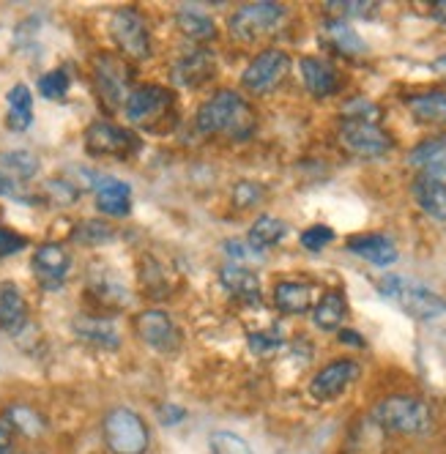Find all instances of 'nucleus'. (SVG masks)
I'll use <instances>...</instances> for the list:
<instances>
[{
	"mask_svg": "<svg viewBox=\"0 0 446 454\" xmlns=\"http://www.w3.org/2000/svg\"><path fill=\"white\" fill-rule=\"evenodd\" d=\"M198 129L203 135H228L236 140H244L254 129V115L249 105L241 99L236 90H219L200 107L198 113Z\"/></svg>",
	"mask_w": 446,
	"mask_h": 454,
	"instance_id": "f257e3e1",
	"label": "nucleus"
},
{
	"mask_svg": "<svg viewBox=\"0 0 446 454\" xmlns=\"http://www.w3.org/2000/svg\"><path fill=\"white\" fill-rule=\"evenodd\" d=\"M378 290L389 301H395L405 315L417 320H433L446 312V296L435 294V290L413 277L403 274H389L378 282Z\"/></svg>",
	"mask_w": 446,
	"mask_h": 454,
	"instance_id": "f03ea898",
	"label": "nucleus"
},
{
	"mask_svg": "<svg viewBox=\"0 0 446 454\" xmlns=\"http://www.w3.org/2000/svg\"><path fill=\"white\" fill-rule=\"evenodd\" d=\"M375 425L397 435H425L433 427V411L417 395H392L372 411Z\"/></svg>",
	"mask_w": 446,
	"mask_h": 454,
	"instance_id": "7ed1b4c3",
	"label": "nucleus"
},
{
	"mask_svg": "<svg viewBox=\"0 0 446 454\" xmlns=\"http://www.w3.org/2000/svg\"><path fill=\"white\" fill-rule=\"evenodd\" d=\"M285 17H288L285 6L271 4V0H263V4L241 6L231 17L228 27H231V36L239 39V42H261L263 36L274 34V30L282 25Z\"/></svg>",
	"mask_w": 446,
	"mask_h": 454,
	"instance_id": "20e7f679",
	"label": "nucleus"
},
{
	"mask_svg": "<svg viewBox=\"0 0 446 454\" xmlns=\"http://www.w3.org/2000/svg\"><path fill=\"white\" fill-rule=\"evenodd\" d=\"M105 441L113 454H143L148 449V427L135 411L115 408L105 419Z\"/></svg>",
	"mask_w": 446,
	"mask_h": 454,
	"instance_id": "39448f33",
	"label": "nucleus"
},
{
	"mask_svg": "<svg viewBox=\"0 0 446 454\" xmlns=\"http://www.w3.org/2000/svg\"><path fill=\"white\" fill-rule=\"evenodd\" d=\"M123 113L132 123H137L143 129H156V126H162L168 121V115L173 113V93L159 85L132 88L129 99L123 105Z\"/></svg>",
	"mask_w": 446,
	"mask_h": 454,
	"instance_id": "423d86ee",
	"label": "nucleus"
},
{
	"mask_svg": "<svg viewBox=\"0 0 446 454\" xmlns=\"http://www.w3.org/2000/svg\"><path fill=\"white\" fill-rule=\"evenodd\" d=\"M110 34L118 50L132 58V60H145L151 55V36L148 25L140 12L135 9H118L110 20Z\"/></svg>",
	"mask_w": 446,
	"mask_h": 454,
	"instance_id": "0eeeda50",
	"label": "nucleus"
},
{
	"mask_svg": "<svg viewBox=\"0 0 446 454\" xmlns=\"http://www.w3.org/2000/svg\"><path fill=\"white\" fill-rule=\"evenodd\" d=\"M93 80H97V90L105 99V105L110 107H121L126 105L132 93V69L118 55H99L97 63H93Z\"/></svg>",
	"mask_w": 446,
	"mask_h": 454,
	"instance_id": "6e6552de",
	"label": "nucleus"
},
{
	"mask_svg": "<svg viewBox=\"0 0 446 454\" xmlns=\"http://www.w3.org/2000/svg\"><path fill=\"white\" fill-rule=\"evenodd\" d=\"M140 148V140L110 121H97L88 126L85 132V151L93 156H113V159H126Z\"/></svg>",
	"mask_w": 446,
	"mask_h": 454,
	"instance_id": "1a4fd4ad",
	"label": "nucleus"
},
{
	"mask_svg": "<svg viewBox=\"0 0 446 454\" xmlns=\"http://www.w3.org/2000/svg\"><path fill=\"white\" fill-rule=\"evenodd\" d=\"M340 143L345 151L356 153L362 159H378L392 151V137L378 123L364 121H342L340 126Z\"/></svg>",
	"mask_w": 446,
	"mask_h": 454,
	"instance_id": "9d476101",
	"label": "nucleus"
},
{
	"mask_svg": "<svg viewBox=\"0 0 446 454\" xmlns=\"http://www.w3.org/2000/svg\"><path fill=\"white\" fill-rule=\"evenodd\" d=\"M291 72V55L282 50H266L254 58L241 74V85L252 93H269Z\"/></svg>",
	"mask_w": 446,
	"mask_h": 454,
	"instance_id": "9b49d317",
	"label": "nucleus"
},
{
	"mask_svg": "<svg viewBox=\"0 0 446 454\" xmlns=\"http://www.w3.org/2000/svg\"><path fill=\"white\" fill-rule=\"evenodd\" d=\"M359 375H362V367L354 359H337V362L326 364L321 372L309 380V397L317 400V403L337 400Z\"/></svg>",
	"mask_w": 446,
	"mask_h": 454,
	"instance_id": "f8f14e48",
	"label": "nucleus"
},
{
	"mask_svg": "<svg viewBox=\"0 0 446 454\" xmlns=\"http://www.w3.org/2000/svg\"><path fill=\"white\" fill-rule=\"evenodd\" d=\"M214 55L203 47L192 50V52H186L184 58H178L176 63V69H173V82L181 85V88H200L206 85L211 77H214Z\"/></svg>",
	"mask_w": 446,
	"mask_h": 454,
	"instance_id": "ddd939ff",
	"label": "nucleus"
},
{
	"mask_svg": "<svg viewBox=\"0 0 446 454\" xmlns=\"http://www.w3.org/2000/svg\"><path fill=\"white\" fill-rule=\"evenodd\" d=\"M137 332L156 350H173L178 345L176 323L162 309H148V312L137 315Z\"/></svg>",
	"mask_w": 446,
	"mask_h": 454,
	"instance_id": "4468645a",
	"label": "nucleus"
},
{
	"mask_svg": "<svg viewBox=\"0 0 446 454\" xmlns=\"http://www.w3.org/2000/svg\"><path fill=\"white\" fill-rule=\"evenodd\" d=\"M299 69H301L307 90L317 96V99H326V96H334L340 90V74L329 60L309 55L299 60Z\"/></svg>",
	"mask_w": 446,
	"mask_h": 454,
	"instance_id": "2eb2a0df",
	"label": "nucleus"
},
{
	"mask_svg": "<svg viewBox=\"0 0 446 454\" xmlns=\"http://www.w3.org/2000/svg\"><path fill=\"white\" fill-rule=\"evenodd\" d=\"M72 269V257L60 244H42L34 252V271L44 285H58Z\"/></svg>",
	"mask_w": 446,
	"mask_h": 454,
	"instance_id": "dca6fc26",
	"label": "nucleus"
},
{
	"mask_svg": "<svg viewBox=\"0 0 446 454\" xmlns=\"http://www.w3.org/2000/svg\"><path fill=\"white\" fill-rule=\"evenodd\" d=\"M408 165L419 168L427 178H446V137H433L419 143L408 153Z\"/></svg>",
	"mask_w": 446,
	"mask_h": 454,
	"instance_id": "f3484780",
	"label": "nucleus"
},
{
	"mask_svg": "<svg viewBox=\"0 0 446 454\" xmlns=\"http://www.w3.org/2000/svg\"><path fill=\"white\" fill-rule=\"evenodd\" d=\"M74 334L93 345V348H102V350H115L121 345V334H118V326L107 317H90V315H82L74 320Z\"/></svg>",
	"mask_w": 446,
	"mask_h": 454,
	"instance_id": "a211bd4d",
	"label": "nucleus"
},
{
	"mask_svg": "<svg viewBox=\"0 0 446 454\" xmlns=\"http://www.w3.org/2000/svg\"><path fill=\"white\" fill-rule=\"evenodd\" d=\"M348 252L364 257V261L372 263V266H392L397 261V247H395V241L387 239V236H378V233L348 239Z\"/></svg>",
	"mask_w": 446,
	"mask_h": 454,
	"instance_id": "6ab92c4d",
	"label": "nucleus"
},
{
	"mask_svg": "<svg viewBox=\"0 0 446 454\" xmlns=\"http://www.w3.org/2000/svg\"><path fill=\"white\" fill-rule=\"evenodd\" d=\"M27 323V301L20 287L12 282L0 285V329L9 334H20Z\"/></svg>",
	"mask_w": 446,
	"mask_h": 454,
	"instance_id": "aec40b11",
	"label": "nucleus"
},
{
	"mask_svg": "<svg viewBox=\"0 0 446 454\" xmlns=\"http://www.w3.org/2000/svg\"><path fill=\"white\" fill-rule=\"evenodd\" d=\"M97 208L110 216H126L132 208V189L118 178L97 181Z\"/></svg>",
	"mask_w": 446,
	"mask_h": 454,
	"instance_id": "412c9836",
	"label": "nucleus"
},
{
	"mask_svg": "<svg viewBox=\"0 0 446 454\" xmlns=\"http://www.w3.org/2000/svg\"><path fill=\"white\" fill-rule=\"evenodd\" d=\"M413 200H417V206L427 216L446 222V181L422 176L417 184H413Z\"/></svg>",
	"mask_w": 446,
	"mask_h": 454,
	"instance_id": "4be33fe9",
	"label": "nucleus"
},
{
	"mask_svg": "<svg viewBox=\"0 0 446 454\" xmlns=\"http://www.w3.org/2000/svg\"><path fill=\"white\" fill-rule=\"evenodd\" d=\"M219 279H222V287H228V294H233L236 299L241 301H258L261 299V279L254 271L239 266V263H231L219 271Z\"/></svg>",
	"mask_w": 446,
	"mask_h": 454,
	"instance_id": "5701e85b",
	"label": "nucleus"
},
{
	"mask_svg": "<svg viewBox=\"0 0 446 454\" xmlns=\"http://www.w3.org/2000/svg\"><path fill=\"white\" fill-rule=\"evenodd\" d=\"M408 110L411 115L430 123V126H446V90H427V93H417L408 99Z\"/></svg>",
	"mask_w": 446,
	"mask_h": 454,
	"instance_id": "b1692460",
	"label": "nucleus"
},
{
	"mask_svg": "<svg viewBox=\"0 0 446 454\" xmlns=\"http://www.w3.org/2000/svg\"><path fill=\"white\" fill-rule=\"evenodd\" d=\"M274 304L285 315H304L312 307V287L304 282H277Z\"/></svg>",
	"mask_w": 446,
	"mask_h": 454,
	"instance_id": "393cba45",
	"label": "nucleus"
},
{
	"mask_svg": "<svg viewBox=\"0 0 446 454\" xmlns=\"http://www.w3.org/2000/svg\"><path fill=\"white\" fill-rule=\"evenodd\" d=\"M345 315H348V304H345V296L340 294V290H329V294L312 309L315 326L324 329V332H337L342 326Z\"/></svg>",
	"mask_w": 446,
	"mask_h": 454,
	"instance_id": "a878e982",
	"label": "nucleus"
},
{
	"mask_svg": "<svg viewBox=\"0 0 446 454\" xmlns=\"http://www.w3.org/2000/svg\"><path fill=\"white\" fill-rule=\"evenodd\" d=\"M324 34L326 39L332 42L334 50H340L342 55H362L367 47H364V39L354 30V25H348V20H334L329 17L326 25H324Z\"/></svg>",
	"mask_w": 446,
	"mask_h": 454,
	"instance_id": "bb28decb",
	"label": "nucleus"
},
{
	"mask_svg": "<svg viewBox=\"0 0 446 454\" xmlns=\"http://www.w3.org/2000/svg\"><path fill=\"white\" fill-rule=\"evenodd\" d=\"M285 233H288V224H285L282 219L277 216H261V219H254V224L249 227V247L254 252H263L274 244H279L285 239Z\"/></svg>",
	"mask_w": 446,
	"mask_h": 454,
	"instance_id": "cd10ccee",
	"label": "nucleus"
},
{
	"mask_svg": "<svg viewBox=\"0 0 446 454\" xmlns=\"http://www.w3.org/2000/svg\"><path fill=\"white\" fill-rule=\"evenodd\" d=\"M0 173L25 184L39 173V159L30 151H6L0 153Z\"/></svg>",
	"mask_w": 446,
	"mask_h": 454,
	"instance_id": "c85d7f7f",
	"label": "nucleus"
},
{
	"mask_svg": "<svg viewBox=\"0 0 446 454\" xmlns=\"http://www.w3.org/2000/svg\"><path fill=\"white\" fill-rule=\"evenodd\" d=\"M6 99H9V126L14 132H22V129H27L30 121H34V115H30V110H34V96H30L27 85H14Z\"/></svg>",
	"mask_w": 446,
	"mask_h": 454,
	"instance_id": "c756f323",
	"label": "nucleus"
},
{
	"mask_svg": "<svg viewBox=\"0 0 446 454\" xmlns=\"http://www.w3.org/2000/svg\"><path fill=\"white\" fill-rule=\"evenodd\" d=\"M181 34H186L189 39H198V42H206V39H214L216 27H214V20L198 9H181L178 17H176Z\"/></svg>",
	"mask_w": 446,
	"mask_h": 454,
	"instance_id": "7c9ffc66",
	"label": "nucleus"
},
{
	"mask_svg": "<svg viewBox=\"0 0 446 454\" xmlns=\"http://www.w3.org/2000/svg\"><path fill=\"white\" fill-rule=\"evenodd\" d=\"M115 236V231L107 224V222H97V219H85L74 227L72 239L85 244V247H99V244H107L110 239Z\"/></svg>",
	"mask_w": 446,
	"mask_h": 454,
	"instance_id": "2f4dec72",
	"label": "nucleus"
},
{
	"mask_svg": "<svg viewBox=\"0 0 446 454\" xmlns=\"http://www.w3.org/2000/svg\"><path fill=\"white\" fill-rule=\"evenodd\" d=\"M375 4L370 0H332L326 4V12L334 17V20H348V17H372L375 14Z\"/></svg>",
	"mask_w": 446,
	"mask_h": 454,
	"instance_id": "473e14b6",
	"label": "nucleus"
},
{
	"mask_svg": "<svg viewBox=\"0 0 446 454\" xmlns=\"http://www.w3.org/2000/svg\"><path fill=\"white\" fill-rule=\"evenodd\" d=\"M9 421H12L14 430H20L25 435H39V433H44V419L36 411L22 408V405H17V408L9 411Z\"/></svg>",
	"mask_w": 446,
	"mask_h": 454,
	"instance_id": "72a5a7b5",
	"label": "nucleus"
},
{
	"mask_svg": "<svg viewBox=\"0 0 446 454\" xmlns=\"http://www.w3.org/2000/svg\"><path fill=\"white\" fill-rule=\"evenodd\" d=\"M211 451L214 454H252L249 443L231 430H216L211 435Z\"/></svg>",
	"mask_w": 446,
	"mask_h": 454,
	"instance_id": "f704fd0d",
	"label": "nucleus"
},
{
	"mask_svg": "<svg viewBox=\"0 0 446 454\" xmlns=\"http://www.w3.org/2000/svg\"><path fill=\"white\" fill-rule=\"evenodd\" d=\"M39 90H42L44 99H63L67 90H69V72L67 69H55V72L44 74L39 80Z\"/></svg>",
	"mask_w": 446,
	"mask_h": 454,
	"instance_id": "c9c22d12",
	"label": "nucleus"
},
{
	"mask_svg": "<svg viewBox=\"0 0 446 454\" xmlns=\"http://www.w3.org/2000/svg\"><path fill=\"white\" fill-rule=\"evenodd\" d=\"M342 115H345V121H364V123H378L380 121V110L370 99H350V102H345L342 105Z\"/></svg>",
	"mask_w": 446,
	"mask_h": 454,
	"instance_id": "e433bc0d",
	"label": "nucleus"
},
{
	"mask_svg": "<svg viewBox=\"0 0 446 454\" xmlns=\"http://www.w3.org/2000/svg\"><path fill=\"white\" fill-rule=\"evenodd\" d=\"M332 241H334V231H332V227H326V224H312V227H307V231L301 233V247L309 249V252H321Z\"/></svg>",
	"mask_w": 446,
	"mask_h": 454,
	"instance_id": "4c0bfd02",
	"label": "nucleus"
},
{
	"mask_svg": "<svg viewBox=\"0 0 446 454\" xmlns=\"http://www.w3.org/2000/svg\"><path fill=\"white\" fill-rule=\"evenodd\" d=\"M279 345H282V337L277 332H254V334H249V348H252V353H258V356L274 353Z\"/></svg>",
	"mask_w": 446,
	"mask_h": 454,
	"instance_id": "58836bf2",
	"label": "nucleus"
},
{
	"mask_svg": "<svg viewBox=\"0 0 446 454\" xmlns=\"http://www.w3.org/2000/svg\"><path fill=\"white\" fill-rule=\"evenodd\" d=\"M0 198H9V200H17V203H30V194L22 189V184L4 176V173H0Z\"/></svg>",
	"mask_w": 446,
	"mask_h": 454,
	"instance_id": "ea45409f",
	"label": "nucleus"
},
{
	"mask_svg": "<svg viewBox=\"0 0 446 454\" xmlns=\"http://www.w3.org/2000/svg\"><path fill=\"white\" fill-rule=\"evenodd\" d=\"M261 186H254V184H239L236 192H233V200L239 208H249L254 203H261Z\"/></svg>",
	"mask_w": 446,
	"mask_h": 454,
	"instance_id": "a19ab883",
	"label": "nucleus"
},
{
	"mask_svg": "<svg viewBox=\"0 0 446 454\" xmlns=\"http://www.w3.org/2000/svg\"><path fill=\"white\" fill-rule=\"evenodd\" d=\"M25 239L14 231H6V227H0V257L6 254H14V252H22L25 249Z\"/></svg>",
	"mask_w": 446,
	"mask_h": 454,
	"instance_id": "79ce46f5",
	"label": "nucleus"
},
{
	"mask_svg": "<svg viewBox=\"0 0 446 454\" xmlns=\"http://www.w3.org/2000/svg\"><path fill=\"white\" fill-rule=\"evenodd\" d=\"M50 194H55V198H58L60 203H74L77 189H74L69 181H52V184H50Z\"/></svg>",
	"mask_w": 446,
	"mask_h": 454,
	"instance_id": "37998d69",
	"label": "nucleus"
},
{
	"mask_svg": "<svg viewBox=\"0 0 446 454\" xmlns=\"http://www.w3.org/2000/svg\"><path fill=\"white\" fill-rule=\"evenodd\" d=\"M184 408H176V405H165L159 408V419H162V425H178V421L184 419Z\"/></svg>",
	"mask_w": 446,
	"mask_h": 454,
	"instance_id": "c03bdc74",
	"label": "nucleus"
},
{
	"mask_svg": "<svg viewBox=\"0 0 446 454\" xmlns=\"http://www.w3.org/2000/svg\"><path fill=\"white\" fill-rule=\"evenodd\" d=\"M12 435H14V427H12V421L9 419H0V449H9L12 443Z\"/></svg>",
	"mask_w": 446,
	"mask_h": 454,
	"instance_id": "a18cd8bd",
	"label": "nucleus"
},
{
	"mask_svg": "<svg viewBox=\"0 0 446 454\" xmlns=\"http://www.w3.org/2000/svg\"><path fill=\"white\" fill-rule=\"evenodd\" d=\"M433 17L441 25H446V0H438V4H433Z\"/></svg>",
	"mask_w": 446,
	"mask_h": 454,
	"instance_id": "49530a36",
	"label": "nucleus"
},
{
	"mask_svg": "<svg viewBox=\"0 0 446 454\" xmlns=\"http://www.w3.org/2000/svg\"><path fill=\"white\" fill-rule=\"evenodd\" d=\"M340 340H342V342H350V345H364V340H362V337H356L354 332H342V334H340Z\"/></svg>",
	"mask_w": 446,
	"mask_h": 454,
	"instance_id": "de8ad7c7",
	"label": "nucleus"
},
{
	"mask_svg": "<svg viewBox=\"0 0 446 454\" xmlns=\"http://www.w3.org/2000/svg\"><path fill=\"white\" fill-rule=\"evenodd\" d=\"M0 454H6V451H4V449H0Z\"/></svg>",
	"mask_w": 446,
	"mask_h": 454,
	"instance_id": "09e8293b",
	"label": "nucleus"
}]
</instances>
